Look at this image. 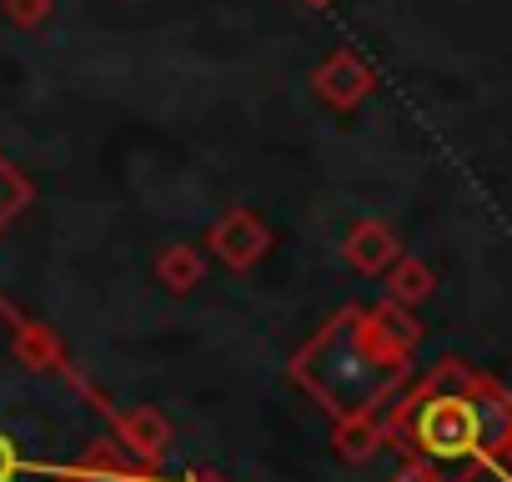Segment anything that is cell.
Listing matches in <instances>:
<instances>
[{
    "mask_svg": "<svg viewBox=\"0 0 512 482\" xmlns=\"http://www.w3.org/2000/svg\"><path fill=\"white\" fill-rule=\"evenodd\" d=\"M121 412L71 367L61 342L0 297V482H71L121 442Z\"/></svg>",
    "mask_w": 512,
    "mask_h": 482,
    "instance_id": "obj_1",
    "label": "cell"
},
{
    "mask_svg": "<svg viewBox=\"0 0 512 482\" xmlns=\"http://www.w3.org/2000/svg\"><path fill=\"white\" fill-rule=\"evenodd\" d=\"M382 427L387 442H397L402 457L422 462L437 482H477L512 437V392L497 377L442 357Z\"/></svg>",
    "mask_w": 512,
    "mask_h": 482,
    "instance_id": "obj_2",
    "label": "cell"
},
{
    "mask_svg": "<svg viewBox=\"0 0 512 482\" xmlns=\"http://www.w3.org/2000/svg\"><path fill=\"white\" fill-rule=\"evenodd\" d=\"M422 342V322L402 302L342 307L297 357L292 377L332 412L357 417L392 402V392L412 377V352Z\"/></svg>",
    "mask_w": 512,
    "mask_h": 482,
    "instance_id": "obj_3",
    "label": "cell"
},
{
    "mask_svg": "<svg viewBox=\"0 0 512 482\" xmlns=\"http://www.w3.org/2000/svg\"><path fill=\"white\" fill-rule=\"evenodd\" d=\"M312 91H317L332 111H357V106L377 91V71H372L352 46H337L332 56L317 61V71H312Z\"/></svg>",
    "mask_w": 512,
    "mask_h": 482,
    "instance_id": "obj_4",
    "label": "cell"
},
{
    "mask_svg": "<svg viewBox=\"0 0 512 482\" xmlns=\"http://www.w3.org/2000/svg\"><path fill=\"white\" fill-rule=\"evenodd\" d=\"M206 247L226 262V267H236V272H246V267H256L267 257V247H272V231L262 226V216L256 211H246V206H231L211 231H206Z\"/></svg>",
    "mask_w": 512,
    "mask_h": 482,
    "instance_id": "obj_5",
    "label": "cell"
},
{
    "mask_svg": "<svg viewBox=\"0 0 512 482\" xmlns=\"http://www.w3.org/2000/svg\"><path fill=\"white\" fill-rule=\"evenodd\" d=\"M116 432H121V447H126L136 462L161 467V457H166V447H171V422H166L156 407H126L121 422H116Z\"/></svg>",
    "mask_w": 512,
    "mask_h": 482,
    "instance_id": "obj_6",
    "label": "cell"
},
{
    "mask_svg": "<svg viewBox=\"0 0 512 482\" xmlns=\"http://www.w3.org/2000/svg\"><path fill=\"white\" fill-rule=\"evenodd\" d=\"M342 257L357 267V272H387L397 257H402V241H397V231L392 226H382V221H357L352 231H347V247H342Z\"/></svg>",
    "mask_w": 512,
    "mask_h": 482,
    "instance_id": "obj_7",
    "label": "cell"
},
{
    "mask_svg": "<svg viewBox=\"0 0 512 482\" xmlns=\"http://www.w3.org/2000/svg\"><path fill=\"white\" fill-rule=\"evenodd\" d=\"M387 442V427L377 422V412H357V417H337V432H332V447L347 457V462H367L377 447Z\"/></svg>",
    "mask_w": 512,
    "mask_h": 482,
    "instance_id": "obj_8",
    "label": "cell"
},
{
    "mask_svg": "<svg viewBox=\"0 0 512 482\" xmlns=\"http://www.w3.org/2000/svg\"><path fill=\"white\" fill-rule=\"evenodd\" d=\"M432 287H437L432 267H427V262H417V257H407V252L387 267V297H392V302H402V307L427 302V297H432Z\"/></svg>",
    "mask_w": 512,
    "mask_h": 482,
    "instance_id": "obj_9",
    "label": "cell"
},
{
    "mask_svg": "<svg viewBox=\"0 0 512 482\" xmlns=\"http://www.w3.org/2000/svg\"><path fill=\"white\" fill-rule=\"evenodd\" d=\"M201 272H206V262H201V252L191 247V241H171V247L156 257V282L166 292H191L201 282Z\"/></svg>",
    "mask_w": 512,
    "mask_h": 482,
    "instance_id": "obj_10",
    "label": "cell"
},
{
    "mask_svg": "<svg viewBox=\"0 0 512 482\" xmlns=\"http://www.w3.org/2000/svg\"><path fill=\"white\" fill-rule=\"evenodd\" d=\"M31 196H36V186L11 166V156H6V151H0V231H6V226L31 206Z\"/></svg>",
    "mask_w": 512,
    "mask_h": 482,
    "instance_id": "obj_11",
    "label": "cell"
},
{
    "mask_svg": "<svg viewBox=\"0 0 512 482\" xmlns=\"http://www.w3.org/2000/svg\"><path fill=\"white\" fill-rule=\"evenodd\" d=\"M0 11L16 31H41L56 16V0H0Z\"/></svg>",
    "mask_w": 512,
    "mask_h": 482,
    "instance_id": "obj_12",
    "label": "cell"
},
{
    "mask_svg": "<svg viewBox=\"0 0 512 482\" xmlns=\"http://www.w3.org/2000/svg\"><path fill=\"white\" fill-rule=\"evenodd\" d=\"M387 482H437V477H432V472H427L422 462H412V457H407V462H402V467H397V472H392Z\"/></svg>",
    "mask_w": 512,
    "mask_h": 482,
    "instance_id": "obj_13",
    "label": "cell"
},
{
    "mask_svg": "<svg viewBox=\"0 0 512 482\" xmlns=\"http://www.w3.org/2000/svg\"><path fill=\"white\" fill-rule=\"evenodd\" d=\"M487 477H492V482H512V467H502V462H492V467H487Z\"/></svg>",
    "mask_w": 512,
    "mask_h": 482,
    "instance_id": "obj_14",
    "label": "cell"
},
{
    "mask_svg": "<svg viewBox=\"0 0 512 482\" xmlns=\"http://www.w3.org/2000/svg\"><path fill=\"white\" fill-rule=\"evenodd\" d=\"M502 467H512V437H507V447H502V457H497Z\"/></svg>",
    "mask_w": 512,
    "mask_h": 482,
    "instance_id": "obj_15",
    "label": "cell"
},
{
    "mask_svg": "<svg viewBox=\"0 0 512 482\" xmlns=\"http://www.w3.org/2000/svg\"><path fill=\"white\" fill-rule=\"evenodd\" d=\"M302 6H312V11H322V6H332V0H302Z\"/></svg>",
    "mask_w": 512,
    "mask_h": 482,
    "instance_id": "obj_16",
    "label": "cell"
},
{
    "mask_svg": "<svg viewBox=\"0 0 512 482\" xmlns=\"http://www.w3.org/2000/svg\"><path fill=\"white\" fill-rule=\"evenodd\" d=\"M181 482H216V477H181Z\"/></svg>",
    "mask_w": 512,
    "mask_h": 482,
    "instance_id": "obj_17",
    "label": "cell"
}]
</instances>
